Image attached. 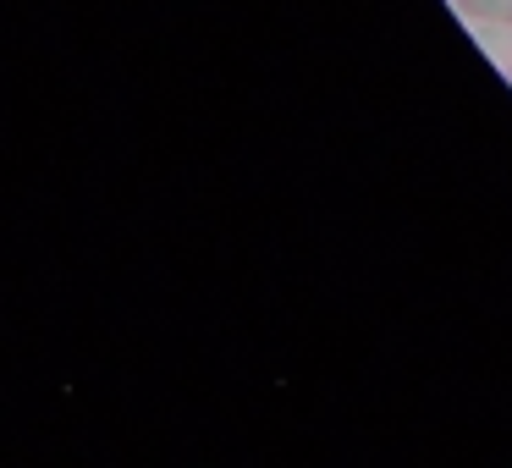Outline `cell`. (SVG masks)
<instances>
[{"label":"cell","mask_w":512,"mask_h":468,"mask_svg":"<svg viewBox=\"0 0 512 468\" xmlns=\"http://www.w3.org/2000/svg\"><path fill=\"white\" fill-rule=\"evenodd\" d=\"M468 23H512V0H452Z\"/></svg>","instance_id":"cell-1"}]
</instances>
